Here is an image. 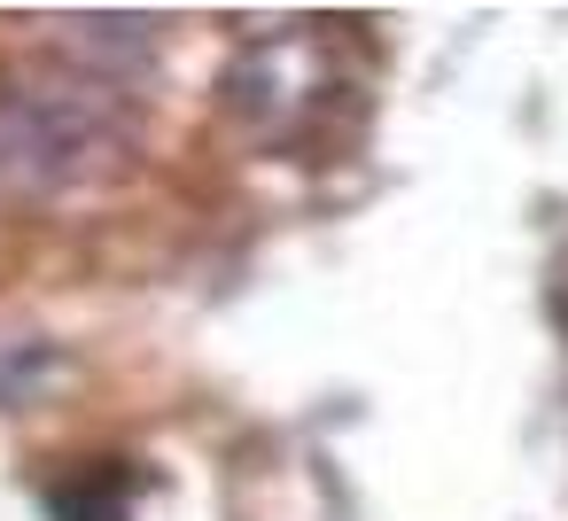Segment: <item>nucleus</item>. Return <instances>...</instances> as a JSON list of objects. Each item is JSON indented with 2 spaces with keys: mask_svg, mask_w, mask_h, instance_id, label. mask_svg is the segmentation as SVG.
<instances>
[{
  "mask_svg": "<svg viewBox=\"0 0 568 521\" xmlns=\"http://www.w3.org/2000/svg\"><path fill=\"white\" fill-rule=\"evenodd\" d=\"M219 94H226V118L242 125V141H257L273 156H312V149L343 141L366 110V86H358V71H343L327 32H273V40L242 48Z\"/></svg>",
  "mask_w": 568,
  "mask_h": 521,
  "instance_id": "1",
  "label": "nucleus"
},
{
  "mask_svg": "<svg viewBox=\"0 0 568 521\" xmlns=\"http://www.w3.org/2000/svg\"><path fill=\"white\" fill-rule=\"evenodd\" d=\"M125 149L118 86L32 71L0 86V180L9 187H71Z\"/></svg>",
  "mask_w": 568,
  "mask_h": 521,
  "instance_id": "2",
  "label": "nucleus"
},
{
  "mask_svg": "<svg viewBox=\"0 0 568 521\" xmlns=\"http://www.w3.org/2000/svg\"><path fill=\"white\" fill-rule=\"evenodd\" d=\"M141 490H149V474L133 459H87L63 482H48V521H133Z\"/></svg>",
  "mask_w": 568,
  "mask_h": 521,
  "instance_id": "3",
  "label": "nucleus"
}]
</instances>
